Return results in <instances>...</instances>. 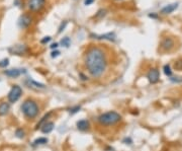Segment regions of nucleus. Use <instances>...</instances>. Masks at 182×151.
I'll return each instance as SVG.
<instances>
[{"instance_id": "11", "label": "nucleus", "mask_w": 182, "mask_h": 151, "mask_svg": "<svg viewBox=\"0 0 182 151\" xmlns=\"http://www.w3.org/2000/svg\"><path fill=\"white\" fill-rule=\"evenodd\" d=\"M177 8H178V3H172V4L166 5L165 7H163L161 9V13L162 14H170L174 10H176Z\"/></svg>"}, {"instance_id": "19", "label": "nucleus", "mask_w": 182, "mask_h": 151, "mask_svg": "<svg viewBox=\"0 0 182 151\" xmlns=\"http://www.w3.org/2000/svg\"><path fill=\"white\" fill-rule=\"evenodd\" d=\"M61 45L64 46V47L68 48V47H69V46L71 45V40H70L69 38H68V37H66V38H64V39H62Z\"/></svg>"}, {"instance_id": "26", "label": "nucleus", "mask_w": 182, "mask_h": 151, "mask_svg": "<svg viewBox=\"0 0 182 151\" xmlns=\"http://www.w3.org/2000/svg\"><path fill=\"white\" fill-rule=\"evenodd\" d=\"M50 41H51V37H46L45 39L42 40V43H43V44H45V43H48V42H50Z\"/></svg>"}, {"instance_id": "10", "label": "nucleus", "mask_w": 182, "mask_h": 151, "mask_svg": "<svg viewBox=\"0 0 182 151\" xmlns=\"http://www.w3.org/2000/svg\"><path fill=\"white\" fill-rule=\"evenodd\" d=\"M91 37H94V39L97 40H107V41H115V33H107L105 35H91Z\"/></svg>"}, {"instance_id": "7", "label": "nucleus", "mask_w": 182, "mask_h": 151, "mask_svg": "<svg viewBox=\"0 0 182 151\" xmlns=\"http://www.w3.org/2000/svg\"><path fill=\"white\" fill-rule=\"evenodd\" d=\"M148 79H149L150 83L152 84H155L159 81L160 79V73H159V70L157 69H151L149 73H148Z\"/></svg>"}, {"instance_id": "31", "label": "nucleus", "mask_w": 182, "mask_h": 151, "mask_svg": "<svg viewBox=\"0 0 182 151\" xmlns=\"http://www.w3.org/2000/svg\"><path fill=\"white\" fill-rule=\"evenodd\" d=\"M116 1H122V0H116Z\"/></svg>"}, {"instance_id": "29", "label": "nucleus", "mask_w": 182, "mask_h": 151, "mask_svg": "<svg viewBox=\"0 0 182 151\" xmlns=\"http://www.w3.org/2000/svg\"><path fill=\"white\" fill-rule=\"evenodd\" d=\"M51 48L52 49H57L58 48V44H57V43H55V44H53L51 46Z\"/></svg>"}, {"instance_id": "28", "label": "nucleus", "mask_w": 182, "mask_h": 151, "mask_svg": "<svg viewBox=\"0 0 182 151\" xmlns=\"http://www.w3.org/2000/svg\"><path fill=\"white\" fill-rule=\"evenodd\" d=\"M59 55H60V52L59 51H55V52H53V53H52V57L55 58V57H58Z\"/></svg>"}, {"instance_id": "27", "label": "nucleus", "mask_w": 182, "mask_h": 151, "mask_svg": "<svg viewBox=\"0 0 182 151\" xmlns=\"http://www.w3.org/2000/svg\"><path fill=\"white\" fill-rule=\"evenodd\" d=\"M94 2V0H84V4L85 5H90Z\"/></svg>"}, {"instance_id": "8", "label": "nucleus", "mask_w": 182, "mask_h": 151, "mask_svg": "<svg viewBox=\"0 0 182 151\" xmlns=\"http://www.w3.org/2000/svg\"><path fill=\"white\" fill-rule=\"evenodd\" d=\"M30 23H32V17L29 16V15H21L19 17V19H18V26H19L21 29H26L29 26H30Z\"/></svg>"}, {"instance_id": "16", "label": "nucleus", "mask_w": 182, "mask_h": 151, "mask_svg": "<svg viewBox=\"0 0 182 151\" xmlns=\"http://www.w3.org/2000/svg\"><path fill=\"white\" fill-rule=\"evenodd\" d=\"M9 111V104L7 103L0 104V116H4L8 113Z\"/></svg>"}, {"instance_id": "17", "label": "nucleus", "mask_w": 182, "mask_h": 151, "mask_svg": "<svg viewBox=\"0 0 182 151\" xmlns=\"http://www.w3.org/2000/svg\"><path fill=\"white\" fill-rule=\"evenodd\" d=\"M48 142V139L45 137H41V138H38L33 141V146H36V145H42V144H46Z\"/></svg>"}, {"instance_id": "9", "label": "nucleus", "mask_w": 182, "mask_h": 151, "mask_svg": "<svg viewBox=\"0 0 182 151\" xmlns=\"http://www.w3.org/2000/svg\"><path fill=\"white\" fill-rule=\"evenodd\" d=\"M9 52L11 54H15V55H22L23 53L26 52V46L23 45H15L13 47L9 48Z\"/></svg>"}, {"instance_id": "14", "label": "nucleus", "mask_w": 182, "mask_h": 151, "mask_svg": "<svg viewBox=\"0 0 182 151\" xmlns=\"http://www.w3.org/2000/svg\"><path fill=\"white\" fill-rule=\"evenodd\" d=\"M4 74L8 77H12V78H15V77H18L20 75V71L18 69H9V70H5Z\"/></svg>"}, {"instance_id": "5", "label": "nucleus", "mask_w": 182, "mask_h": 151, "mask_svg": "<svg viewBox=\"0 0 182 151\" xmlns=\"http://www.w3.org/2000/svg\"><path fill=\"white\" fill-rule=\"evenodd\" d=\"M46 4V0H29V8L32 11H39L44 8Z\"/></svg>"}, {"instance_id": "21", "label": "nucleus", "mask_w": 182, "mask_h": 151, "mask_svg": "<svg viewBox=\"0 0 182 151\" xmlns=\"http://www.w3.org/2000/svg\"><path fill=\"white\" fill-rule=\"evenodd\" d=\"M24 131L22 130V129H17L16 132H15V135H16V137L18 138H23L24 137Z\"/></svg>"}, {"instance_id": "3", "label": "nucleus", "mask_w": 182, "mask_h": 151, "mask_svg": "<svg viewBox=\"0 0 182 151\" xmlns=\"http://www.w3.org/2000/svg\"><path fill=\"white\" fill-rule=\"evenodd\" d=\"M21 111L24 114V116L29 119H33L38 116L39 114V107L36 101L32 100H27L21 106Z\"/></svg>"}, {"instance_id": "13", "label": "nucleus", "mask_w": 182, "mask_h": 151, "mask_svg": "<svg viewBox=\"0 0 182 151\" xmlns=\"http://www.w3.org/2000/svg\"><path fill=\"white\" fill-rule=\"evenodd\" d=\"M89 122L87 120H80V121L77 122V128L79 129L80 131H86L87 129H89Z\"/></svg>"}, {"instance_id": "20", "label": "nucleus", "mask_w": 182, "mask_h": 151, "mask_svg": "<svg viewBox=\"0 0 182 151\" xmlns=\"http://www.w3.org/2000/svg\"><path fill=\"white\" fill-rule=\"evenodd\" d=\"M163 69H164V73L167 76H171L172 75V70H171L170 65H168V64H167V65L164 66V68H163Z\"/></svg>"}, {"instance_id": "12", "label": "nucleus", "mask_w": 182, "mask_h": 151, "mask_svg": "<svg viewBox=\"0 0 182 151\" xmlns=\"http://www.w3.org/2000/svg\"><path fill=\"white\" fill-rule=\"evenodd\" d=\"M54 127H55V124L53 122H47V123H45V124L43 125L42 132L44 134H48V133H50V132L53 131Z\"/></svg>"}, {"instance_id": "23", "label": "nucleus", "mask_w": 182, "mask_h": 151, "mask_svg": "<svg viewBox=\"0 0 182 151\" xmlns=\"http://www.w3.org/2000/svg\"><path fill=\"white\" fill-rule=\"evenodd\" d=\"M80 110H81V107H80V106H76V107H72V109L70 110V113L73 115V114L78 113Z\"/></svg>"}, {"instance_id": "24", "label": "nucleus", "mask_w": 182, "mask_h": 151, "mask_svg": "<svg viewBox=\"0 0 182 151\" xmlns=\"http://www.w3.org/2000/svg\"><path fill=\"white\" fill-rule=\"evenodd\" d=\"M175 68L178 70H182V61H177L175 63Z\"/></svg>"}, {"instance_id": "2", "label": "nucleus", "mask_w": 182, "mask_h": 151, "mask_svg": "<svg viewBox=\"0 0 182 151\" xmlns=\"http://www.w3.org/2000/svg\"><path fill=\"white\" fill-rule=\"evenodd\" d=\"M122 120V116L118 113L110 111V112H106L100 115L98 117L97 121L100 125L102 126H112L115 125L116 123H118Z\"/></svg>"}, {"instance_id": "18", "label": "nucleus", "mask_w": 182, "mask_h": 151, "mask_svg": "<svg viewBox=\"0 0 182 151\" xmlns=\"http://www.w3.org/2000/svg\"><path fill=\"white\" fill-rule=\"evenodd\" d=\"M51 115H52V113H49V114H47V115H45L44 118H43V119L41 120V121H39V122L38 123V125H36V129H39V127H41L42 125H44L45 123H47L46 121H47V119H48Z\"/></svg>"}, {"instance_id": "22", "label": "nucleus", "mask_w": 182, "mask_h": 151, "mask_svg": "<svg viewBox=\"0 0 182 151\" xmlns=\"http://www.w3.org/2000/svg\"><path fill=\"white\" fill-rule=\"evenodd\" d=\"M8 64H9L8 59H3V60L0 61V67H1V68H4V67L8 66Z\"/></svg>"}, {"instance_id": "30", "label": "nucleus", "mask_w": 182, "mask_h": 151, "mask_svg": "<svg viewBox=\"0 0 182 151\" xmlns=\"http://www.w3.org/2000/svg\"><path fill=\"white\" fill-rule=\"evenodd\" d=\"M150 17H153V18H157V15L156 14H149Z\"/></svg>"}, {"instance_id": "4", "label": "nucleus", "mask_w": 182, "mask_h": 151, "mask_svg": "<svg viewBox=\"0 0 182 151\" xmlns=\"http://www.w3.org/2000/svg\"><path fill=\"white\" fill-rule=\"evenodd\" d=\"M21 93H22V89H21L20 86L13 85L11 90L9 91L8 93V100L10 101V103H15V101L20 97Z\"/></svg>"}, {"instance_id": "6", "label": "nucleus", "mask_w": 182, "mask_h": 151, "mask_svg": "<svg viewBox=\"0 0 182 151\" xmlns=\"http://www.w3.org/2000/svg\"><path fill=\"white\" fill-rule=\"evenodd\" d=\"M174 48V41L173 39L171 38H165L163 39V41L161 42V50L164 52L170 51Z\"/></svg>"}, {"instance_id": "1", "label": "nucleus", "mask_w": 182, "mask_h": 151, "mask_svg": "<svg viewBox=\"0 0 182 151\" xmlns=\"http://www.w3.org/2000/svg\"><path fill=\"white\" fill-rule=\"evenodd\" d=\"M107 61L101 48L93 47L89 49L85 55V66L91 76L99 77L105 71Z\"/></svg>"}, {"instance_id": "15", "label": "nucleus", "mask_w": 182, "mask_h": 151, "mask_svg": "<svg viewBox=\"0 0 182 151\" xmlns=\"http://www.w3.org/2000/svg\"><path fill=\"white\" fill-rule=\"evenodd\" d=\"M26 83H29V87H33V88H36V89H44L46 88L45 84H42V83H39V82H36L33 80H26Z\"/></svg>"}, {"instance_id": "25", "label": "nucleus", "mask_w": 182, "mask_h": 151, "mask_svg": "<svg viewBox=\"0 0 182 151\" xmlns=\"http://www.w3.org/2000/svg\"><path fill=\"white\" fill-rule=\"evenodd\" d=\"M66 26H67V21H64V23H62L61 24V26H60V27H59V32H58V33H62V32H63V30H64V29H65V27H66Z\"/></svg>"}]
</instances>
